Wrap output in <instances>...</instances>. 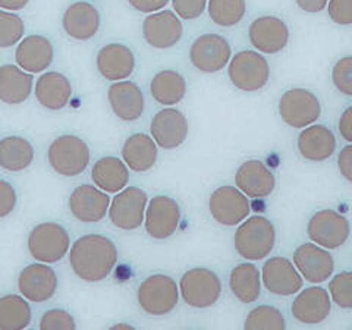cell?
Here are the masks:
<instances>
[{"label": "cell", "mask_w": 352, "mask_h": 330, "mask_svg": "<svg viewBox=\"0 0 352 330\" xmlns=\"http://www.w3.org/2000/svg\"><path fill=\"white\" fill-rule=\"evenodd\" d=\"M119 258L115 242L103 234H85L76 239L68 252L69 266L78 279L87 283L106 280Z\"/></svg>", "instance_id": "cell-1"}, {"label": "cell", "mask_w": 352, "mask_h": 330, "mask_svg": "<svg viewBox=\"0 0 352 330\" xmlns=\"http://www.w3.org/2000/svg\"><path fill=\"white\" fill-rule=\"evenodd\" d=\"M47 163L56 175L63 178H76L90 166L91 150L81 137L63 134L50 142Z\"/></svg>", "instance_id": "cell-2"}, {"label": "cell", "mask_w": 352, "mask_h": 330, "mask_svg": "<svg viewBox=\"0 0 352 330\" xmlns=\"http://www.w3.org/2000/svg\"><path fill=\"white\" fill-rule=\"evenodd\" d=\"M235 250L248 261H258L270 256L276 244V229L267 217L251 216L239 223L235 238Z\"/></svg>", "instance_id": "cell-3"}, {"label": "cell", "mask_w": 352, "mask_h": 330, "mask_svg": "<svg viewBox=\"0 0 352 330\" xmlns=\"http://www.w3.org/2000/svg\"><path fill=\"white\" fill-rule=\"evenodd\" d=\"M27 248L36 261L59 263L71 250V235L68 229L58 222H41L30 230Z\"/></svg>", "instance_id": "cell-4"}, {"label": "cell", "mask_w": 352, "mask_h": 330, "mask_svg": "<svg viewBox=\"0 0 352 330\" xmlns=\"http://www.w3.org/2000/svg\"><path fill=\"white\" fill-rule=\"evenodd\" d=\"M179 285L173 278L163 273L146 278L137 289L140 308L154 317L170 314L179 302Z\"/></svg>", "instance_id": "cell-5"}, {"label": "cell", "mask_w": 352, "mask_h": 330, "mask_svg": "<svg viewBox=\"0 0 352 330\" xmlns=\"http://www.w3.org/2000/svg\"><path fill=\"white\" fill-rule=\"evenodd\" d=\"M228 76L238 90L256 93L267 85L270 80V66L260 52L242 50L230 58Z\"/></svg>", "instance_id": "cell-6"}, {"label": "cell", "mask_w": 352, "mask_h": 330, "mask_svg": "<svg viewBox=\"0 0 352 330\" xmlns=\"http://www.w3.org/2000/svg\"><path fill=\"white\" fill-rule=\"evenodd\" d=\"M178 285L184 302L198 310L214 305L222 295V282L213 270L206 267L186 270Z\"/></svg>", "instance_id": "cell-7"}, {"label": "cell", "mask_w": 352, "mask_h": 330, "mask_svg": "<svg viewBox=\"0 0 352 330\" xmlns=\"http://www.w3.org/2000/svg\"><path fill=\"white\" fill-rule=\"evenodd\" d=\"M148 204L147 192L138 186H126L116 192L109 207V220L120 230H137L144 225L146 208Z\"/></svg>", "instance_id": "cell-8"}, {"label": "cell", "mask_w": 352, "mask_h": 330, "mask_svg": "<svg viewBox=\"0 0 352 330\" xmlns=\"http://www.w3.org/2000/svg\"><path fill=\"white\" fill-rule=\"evenodd\" d=\"M320 115V100L305 88H291L279 98V116L294 129H304L316 124Z\"/></svg>", "instance_id": "cell-9"}, {"label": "cell", "mask_w": 352, "mask_h": 330, "mask_svg": "<svg viewBox=\"0 0 352 330\" xmlns=\"http://www.w3.org/2000/svg\"><path fill=\"white\" fill-rule=\"evenodd\" d=\"M230 58L232 47L220 34H203L197 37L190 47V62L203 74H217L223 71Z\"/></svg>", "instance_id": "cell-10"}, {"label": "cell", "mask_w": 352, "mask_h": 330, "mask_svg": "<svg viewBox=\"0 0 352 330\" xmlns=\"http://www.w3.org/2000/svg\"><path fill=\"white\" fill-rule=\"evenodd\" d=\"M18 291L30 302L43 304L50 301L58 292L59 278L47 263H32L18 274Z\"/></svg>", "instance_id": "cell-11"}, {"label": "cell", "mask_w": 352, "mask_h": 330, "mask_svg": "<svg viewBox=\"0 0 352 330\" xmlns=\"http://www.w3.org/2000/svg\"><path fill=\"white\" fill-rule=\"evenodd\" d=\"M181 207L169 195H156L148 200L144 217V229L148 236L164 241L176 234L181 223Z\"/></svg>", "instance_id": "cell-12"}, {"label": "cell", "mask_w": 352, "mask_h": 330, "mask_svg": "<svg viewBox=\"0 0 352 330\" xmlns=\"http://www.w3.org/2000/svg\"><path fill=\"white\" fill-rule=\"evenodd\" d=\"M208 212L219 225L236 226L251 213V204L241 190L225 185L216 188L208 198Z\"/></svg>", "instance_id": "cell-13"}, {"label": "cell", "mask_w": 352, "mask_h": 330, "mask_svg": "<svg viewBox=\"0 0 352 330\" xmlns=\"http://www.w3.org/2000/svg\"><path fill=\"white\" fill-rule=\"evenodd\" d=\"M112 198L91 184L78 185L68 198L69 213L81 223H98L107 216Z\"/></svg>", "instance_id": "cell-14"}, {"label": "cell", "mask_w": 352, "mask_h": 330, "mask_svg": "<svg viewBox=\"0 0 352 330\" xmlns=\"http://www.w3.org/2000/svg\"><path fill=\"white\" fill-rule=\"evenodd\" d=\"M307 235L317 245L336 250L348 241L351 225L345 216L335 210H320L314 213L308 222Z\"/></svg>", "instance_id": "cell-15"}, {"label": "cell", "mask_w": 352, "mask_h": 330, "mask_svg": "<svg viewBox=\"0 0 352 330\" xmlns=\"http://www.w3.org/2000/svg\"><path fill=\"white\" fill-rule=\"evenodd\" d=\"M142 38L150 47L168 50L175 47L184 36V24L173 10L163 9L142 21Z\"/></svg>", "instance_id": "cell-16"}, {"label": "cell", "mask_w": 352, "mask_h": 330, "mask_svg": "<svg viewBox=\"0 0 352 330\" xmlns=\"http://www.w3.org/2000/svg\"><path fill=\"white\" fill-rule=\"evenodd\" d=\"M188 119L175 107H164L153 116L150 135L163 150L179 148L188 138Z\"/></svg>", "instance_id": "cell-17"}, {"label": "cell", "mask_w": 352, "mask_h": 330, "mask_svg": "<svg viewBox=\"0 0 352 330\" xmlns=\"http://www.w3.org/2000/svg\"><path fill=\"white\" fill-rule=\"evenodd\" d=\"M135 54L124 43H107L96 56V69L110 82L125 81L135 71Z\"/></svg>", "instance_id": "cell-18"}, {"label": "cell", "mask_w": 352, "mask_h": 330, "mask_svg": "<svg viewBox=\"0 0 352 330\" xmlns=\"http://www.w3.org/2000/svg\"><path fill=\"white\" fill-rule=\"evenodd\" d=\"M261 283L273 295L291 296L302 289L304 279L291 260L272 257L261 269Z\"/></svg>", "instance_id": "cell-19"}, {"label": "cell", "mask_w": 352, "mask_h": 330, "mask_svg": "<svg viewBox=\"0 0 352 330\" xmlns=\"http://www.w3.org/2000/svg\"><path fill=\"white\" fill-rule=\"evenodd\" d=\"M65 34L75 41L94 38L102 28V14L93 3L80 0L65 9L62 15Z\"/></svg>", "instance_id": "cell-20"}, {"label": "cell", "mask_w": 352, "mask_h": 330, "mask_svg": "<svg viewBox=\"0 0 352 330\" xmlns=\"http://www.w3.org/2000/svg\"><path fill=\"white\" fill-rule=\"evenodd\" d=\"M248 38L251 46L257 52L264 54H276L288 46L289 28L283 19L264 15L251 22Z\"/></svg>", "instance_id": "cell-21"}, {"label": "cell", "mask_w": 352, "mask_h": 330, "mask_svg": "<svg viewBox=\"0 0 352 330\" xmlns=\"http://www.w3.org/2000/svg\"><path fill=\"white\" fill-rule=\"evenodd\" d=\"M292 258L302 279L313 285L329 280L335 270V261L329 250L314 244V242H305L300 245L295 250Z\"/></svg>", "instance_id": "cell-22"}, {"label": "cell", "mask_w": 352, "mask_h": 330, "mask_svg": "<svg viewBox=\"0 0 352 330\" xmlns=\"http://www.w3.org/2000/svg\"><path fill=\"white\" fill-rule=\"evenodd\" d=\"M107 103L122 122H135L146 110V97L141 88L129 80L112 82L107 88Z\"/></svg>", "instance_id": "cell-23"}, {"label": "cell", "mask_w": 352, "mask_h": 330, "mask_svg": "<svg viewBox=\"0 0 352 330\" xmlns=\"http://www.w3.org/2000/svg\"><path fill=\"white\" fill-rule=\"evenodd\" d=\"M56 56L54 44L46 36L31 34L22 38L15 49V62L30 74L46 72Z\"/></svg>", "instance_id": "cell-24"}, {"label": "cell", "mask_w": 352, "mask_h": 330, "mask_svg": "<svg viewBox=\"0 0 352 330\" xmlns=\"http://www.w3.org/2000/svg\"><path fill=\"white\" fill-rule=\"evenodd\" d=\"M74 94L71 80L63 72H43L34 84V96L37 103L50 112H60L69 104Z\"/></svg>", "instance_id": "cell-25"}, {"label": "cell", "mask_w": 352, "mask_h": 330, "mask_svg": "<svg viewBox=\"0 0 352 330\" xmlns=\"http://www.w3.org/2000/svg\"><path fill=\"white\" fill-rule=\"evenodd\" d=\"M332 313V298L322 286L302 289L291 305V314L302 324H320Z\"/></svg>", "instance_id": "cell-26"}, {"label": "cell", "mask_w": 352, "mask_h": 330, "mask_svg": "<svg viewBox=\"0 0 352 330\" xmlns=\"http://www.w3.org/2000/svg\"><path fill=\"white\" fill-rule=\"evenodd\" d=\"M34 74L21 69L18 65L0 66V102L6 106L25 103L34 93Z\"/></svg>", "instance_id": "cell-27"}, {"label": "cell", "mask_w": 352, "mask_h": 330, "mask_svg": "<svg viewBox=\"0 0 352 330\" xmlns=\"http://www.w3.org/2000/svg\"><path fill=\"white\" fill-rule=\"evenodd\" d=\"M236 188L250 198L269 197L276 186V178L272 170L260 160H247L235 173Z\"/></svg>", "instance_id": "cell-28"}, {"label": "cell", "mask_w": 352, "mask_h": 330, "mask_svg": "<svg viewBox=\"0 0 352 330\" xmlns=\"http://www.w3.org/2000/svg\"><path fill=\"white\" fill-rule=\"evenodd\" d=\"M296 147L302 159L316 163L324 162L336 151V137L327 126L313 124L300 132Z\"/></svg>", "instance_id": "cell-29"}, {"label": "cell", "mask_w": 352, "mask_h": 330, "mask_svg": "<svg viewBox=\"0 0 352 330\" xmlns=\"http://www.w3.org/2000/svg\"><path fill=\"white\" fill-rule=\"evenodd\" d=\"M120 156L129 170L137 173L148 172L159 159V146L151 135L137 132L125 140Z\"/></svg>", "instance_id": "cell-30"}, {"label": "cell", "mask_w": 352, "mask_h": 330, "mask_svg": "<svg viewBox=\"0 0 352 330\" xmlns=\"http://www.w3.org/2000/svg\"><path fill=\"white\" fill-rule=\"evenodd\" d=\"M91 179L104 192L116 194L128 186L129 168L120 157L104 156L94 163Z\"/></svg>", "instance_id": "cell-31"}, {"label": "cell", "mask_w": 352, "mask_h": 330, "mask_svg": "<svg viewBox=\"0 0 352 330\" xmlns=\"http://www.w3.org/2000/svg\"><path fill=\"white\" fill-rule=\"evenodd\" d=\"M36 159L31 141L21 135H8L0 140V168L10 173L24 172Z\"/></svg>", "instance_id": "cell-32"}, {"label": "cell", "mask_w": 352, "mask_h": 330, "mask_svg": "<svg viewBox=\"0 0 352 330\" xmlns=\"http://www.w3.org/2000/svg\"><path fill=\"white\" fill-rule=\"evenodd\" d=\"M188 91L184 75L173 69L159 71L150 81V94L162 106L179 104Z\"/></svg>", "instance_id": "cell-33"}, {"label": "cell", "mask_w": 352, "mask_h": 330, "mask_svg": "<svg viewBox=\"0 0 352 330\" xmlns=\"http://www.w3.org/2000/svg\"><path fill=\"white\" fill-rule=\"evenodd\" d=\"M229 288L242 304L256 302L261 295V273L252 263H241L229 274Z\"/></svg>", "instance_id": "cell-34"}, {"label": "cell", "mask_w": 352, "mask_h": 330, "mask_svg": "<svg viewBox=\"0 0 352 330\" xmlns=\"http://www.w3.org/2000/svg\"><path fill=\"white\" fill-rule=\"evenodd\" d=\"M32 322V308L25 296L6 294L0 296V330H24Z\"/></svg>", "instance_id": "cell-35"}, {"label": "cell", "mask_w": 352, "mask_h": 330, "mask_svg": "<svg viewBox=\"0 0 352 330\" xmlns=\"http://www.w3.org/2000/svg\"><path fill=\"white\" fill-rule=\"evenodd\" d=\"M207 12L216 25L235 27L245 16L247 0H208Z\"/></svg>", "instance_id": "cell-36"}, {"label": "cell", "mask_w": 352, "mask_h": 330, "mask_svg": "<svg viewBox=\"0 0 352 330\" xmlns=\"http://www.w3.org/2000/svg\"><path fill=\"white\" fill-rule=\"evenodd\" d=\"M244 327L248 330H283L286 327V320L276 307L258 305L248 313Z\"/></svg>", "instance_id": "cell-37"}, {"label": "cell", "mask_w": 352, "mask_h": 330, "mask_svg": "<svg viewBox=\"0 0 352 330\" xmlns=\"http://www.w3.org/2000/svg\"><path fill=\"white\" fill-rule=\"evenodd\" d=\"M25 36V22L18 14L0 9V49L18 46Z\"/></svg>", "instance_id": "cell-38"}, {"label": "cell", "mask_w": 352, "mask_h": 330, "mask_svg": "<svg viewBox=\"0 0 352 330\" xmlns=\"http://www.w3.org/2000/svg\"><path fill=\"white\" fill-rule=\"evenodd\" d=\"M332 301L344 310H352V272L338 273L329 283Z\"/></svg>", "instance_id": "cell-39"}, {"label": "cell", "mask_w": 352, "mask_h": 330, "mask_svg": "<svg viewBox=\"0 0 352 330\" xmlns=\"http://www.w3.org/2000/svg\"><path fill=\"white\" fill-rule=\"evenodd\" d=\"M38 329L41 330H75L76 322L74 316L63 308H52L40 317Z\"/></svg>", "instance_id": "cell-40"}, {"label": "cell", "mask_w": 352, "mask_h": 330, "mask_svg": "<svg viewBox=\"0 0 352 330\" xmlns=\"http://www.w3.org/2000/svg\"><path fill=\"white\" fill-rule=\"evenodd\" d=\"M332 82L340 94L352 97V56H345L335 63Z\"/></svg>", "instance_id": "cell-41"}, {"label": "cell", "mask_w": 352, "mask_h": 330, "mask_svg": "<svg viewBox=\"0 0 352 330\" xmlns=\"http://www.w3.org/2000/svg\"><path fill=\"white\" fill-rule=\"evenodd\" d=\"M173 12L184 21H194L200 18L206 10L208 0H170Z\"/></svg>", "instance_id": "cell-42"}, {"label": "cell", "mask_w": 352, "mask_h": 330, "mask_svg": "<svg viewBox=\"0 0 352 330\" xmlns=\"http://www.w3.org/2000/svg\"><path fill=\"white\" fill-rule=\"evenodd\" d=\"M327 15L340 27L352 25V0H329Z\"/></svg>", "instance_id": "cell-43"}, {"label": "cell", "mask_w": 352, "mask_h": 330, "mask_svg": "<svg viewBox=\"0 0 352 330\" xmlns=\"http://www.w3.org/2000/svg\"><path fill=\"white\" fill-rule=\"evenodd\" d=\"M18 206V192L15 186L6 179H0V219L15 212Z\"/></svg>", "instance_id": "cell-44"}, {"label": "cell", "mask_w": 352, "mask_h": 330, "mask_svg": "<svg viewBox=\"0 0 352 330\" xmlns=\"http://www.w3.org/2000/svg\"><path fill=\"white\" fill-rule=\"evenodd\" d=\"M126 2L132 9H135L137 12L150 15L154 12H159V10H163L169 5L170 0H126Z\"/></svg>", "instance_id": "cell-45"}, {"label": "cell", "mask_w": 352, "mask_h": 330, "mask_svg": "<svg viewBox=\"0 0 352 330\" xmlns=\"http://www.w3.org/2000/svg\"><path fill=\"white\" fill-rule=\"evenodd\" d=\"M338 168L340 175L352 184V144L340 150L338 156Z\"/></svg>", "instance_id": "cell-46"}, {"label": "cell", "mask_w": 352, "mask_h": 330, "mask_svg": "<svg viewBox=\"0 0 352 330\" xmlns=\"http://www.w3.org/2000/svg\"><path fill=\"white\" fill-rule=\"evenodd\" d=\"M339 134L349 144H352V106H348L342 113H340L339 122H338Z\"/></svg>", "instance_id": "cell-47"}, {"label": "cell", "mask_w": 352, "mask_h": 330, "mask_svg": "<svg viewBox=\"0 0 352 330\" xmlns=\"http://www.w3.org/2000/svg\"><path fill=\"white\" fill-rule=\"evenodd\" d=\"M296 5L307 14H318L327 8L329 0H295Z\"/></svg>", "instance_id": "cell-48"}, {"label": "cell", "mask_w": 352, "mask_h": 330, "mask_svg": "<svg viewBox=\"0 0 352 330\" xmlns=\"http://www.w3.org/2000/svg\"><path fill=\"white\" fill-rule=\"evenodd\" d=\"M31 0H0V9L9 10V12H19L25 9Z\"/></svg>", "instance_id": "cell-49"}, {"label": "cell", "mask_w": 352, "mask_h": 330, "mask_svg": "<svg viewBox=\"0 0 352 330\" xmlns=\"http://www.w3.org/2000/svg\"><path fill=\"white\" fill-rule=\"evenodd\" d=\"M110 329L118 330V329H135V327L131 326V324H126V323H118V324H113Z\"/></svg>", "instance_id": "cell-50"}]
</instances>
